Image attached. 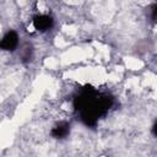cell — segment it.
<instances>
[{"label": "cell", "mask_w": 157, "mask_h": 157, "mask_svg": "<svg viewBox=\"0 0 157 157\" xmlns=\"http://www.w3.org/2000/svg\"><path fill=\"white\" fill-rule=\"evenodd\" d=\"M16 44H17V36L13 32H9L1 42V47L5 49H12Z\"/></svg>", "instance_id": "1"}, {"label": "cell", "mask_w": 157, "mask_h": 157, "mask_svg": "<svg viewBox=\"0 0 157 157\" xmlns=\"http://www.w3.org/2000/svg\"><path fill=\"white\" fill-rule=\"evenodd\" d=\"M50 18L49 17H40V18H38V20H36V22H34V25H36V27L38 28V29H45V28H48L49 26H50Z\"/></svg>", "instance_id": "2"}, {"label": "cell", "mask_w": 157, "mask_h": 157, "mask_svg": "<svg viewBox=\"0 0 157 157\" xmlns=\"http://www.w3.org/2000/svg\"><path fill=\"white\" fill-rule=\"evenodd\" d=\"M153 131H155V134H156V135H157V124H156V125H155V128H153Z\"/></svg>", "instance_id": "3"}]
</instances>
